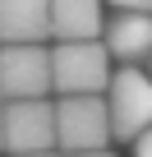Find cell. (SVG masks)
<instances>
[{
    "mask_svg": "<svg viewBox=\"0 0 152 157\" xmlns=\"http://www.w3.org/2000/svg\"><path fill=\"white\" fill-rule=\"evenodd\" d=\"M111 74L115 65L102 42H55L51 46V93L60 97H102Z\"/></svg>",
    "mask_w": 152,
    "mask_h": 157,
    "instance_id": "obj_1",
    "label": "cell"
},
{
    "mask_svg": "<svg viewBox=\"0 0 152 157\" xmlns=\"http://www.w3.org/2000/svg\"><path fill=\"white\" fill-rule=\"evenodd\" d=\"M111 111L106 97H60L55 102V152L79 157V152H106L111 148Z\"/></svg>",
    "mask_w": 152,
    "mask_h": 157,
    "instance_id": "obj_2",
    "label": "cell"
},
{
    "mask_svg": "<svg viewBox=\"0 0 152 157\" xmlns=\"http://www.w3.org/2000/svg\"><path fill=\"white\" fill-rule=\"evenodd\" d=\"M106 111H111V134L115 139H138L152 129V74L143 65H115L111 83H106Z\"/></svg>",
    "mask_w": 152,
    "mask_h": 157,
    "instance_id": "obj_3",
    "label": "cell"
},
{
    "mask_svg": "<svg viewBox=\"0 0 152 157\" xmlns=\"http://www.w3.org/2000/svg\"><path fill=\"white\" fill-rule=\"evenodd\" d=\"M51 93V46H0V97L37 102Z\"/></svg>",
    "mask_w": 152,
    "mask_h": 157,
    "instance_id": "obj_4",
    "label": "cell"
},
{
    "mask_svg": "<svg viewBox=\"0 0 152 157\" xmlns=\"http://www.w3.org/2000/svg\"><path fill=\"white\" fill-rule=\"evenodd\" d=\"M5 152L28 157V152H55V102H5Z\"/></svg>",
    "mask_w": 152,
    "mask_h": 157,
    "instance_id": "obj_5",
    "label": "cell"
},
{
    "mask_svg": "<svg viewBox=\"0 0 152 157\" xmlns=\"http://www.w3.org/2000/svg\"><path fill=\"white\" fill-rule=\"evenodd\" d=\"M102 46H106L111 65H147L152 60V14L115 10L102 23Z\"/></svg>",
    "mask_w": 152,
    "mask_h": 157,
    "instance_id": "obj_6",
    "label": "cell"
},
{
    "mask_svg": "<svg viewBox=\"0 0 152 157\" xmlns=\"http://www.w3.org/2000/svg\"><path fill=\"white\" fill-rule=\"evenodd\" d=\"M51 0H0V46H46Z\"/></svg>",
    "mask_w": 152,
    "mask_h": 157,
    "instance_id": "obj_7",
    "label": "cell"
},
{
    "mask_svg": "<svg viewBox=\"0 0 152 157\" xmlns=\"http://www.w3.org/2000/svg\"><path fill=\"white\" fill-rule=\"evenodd\" d=\"M102 0H51V42H102Z\"/></svg>",
    "mask_w": 152,
    "mask_h": 157,
    "instance_id": "obj_8",
    "label": "cell"
},
{
    "mask_svg": "<svg viewBox=\"0 0 152 157\" xmlns=\"http://www.w3.org/2000/svg\"><path fill=\"white\" fill-rule=\"evenodd\" d=\"M115 10H129V14H152V0H106Z\"/></svg>",
    "mask_w": 152,
    "mask_h": 157,
    "instance_id": "obj_9",
    "label": "cell"
},
{
    "mask_svg": "<svg viewBox=\"0 0 152 157\" xmlns=\"http://www.w3.org/2000/svg\"><path fill=\"white\" fill-rule=\"evenodd\" d=\"M134 157H152V129H143L134 139Z\"/></svg>",
    "mask_w": 152,
    "mask_h": 157,
    "instance_id": "obj_10",
    "label": "cell"
},
{
    "mask_svg": "<svg viewBox=\"0 0 152 157\" xmlns=\"http://www.w3.org/2000/svg\"><path fill=\"white\" fill-rule=\"evenodd\" d=\"M79 157H115V152H111V148H106V152H79Z\"/></svg>",
    "mask_w": 152,
    "mask_h": 157,
    "instance_id": "obj_11",
    "label": "cell"
},
{
    "mask_svg": "<svg viewBox=\"0 0 152 157\" xmlns=\"http://www.w3.org/2000/svg\"><path fill=\"white\" fill-rule=\"evenodd\" d=\"M0 152H5V116H0Z\"/></svg>",
    "mask_w": 152,
    "mask_h": 157,
    "instance_id": "obj_12",
    "label": "cell"
},
{
    "mask_svg": "<svg viewBox=\"0 0 152 157\" xmlns=\"http://www.w3.org/2000/svg\"><path fill=\"white\" fill-rule=\"evenodd\" d=\"M28 157H60V152H28Z\"/></svg>",
    "mask_w": 152,
    "mask_h": 157,
    "instance_id": "obj_13",
    "label": "cell"
},
{
    "mask_svg": "<svg viewBox=\"0 0 152 157\" xmlns=\"http://www.w3.org/2000/svg\"><path fill=\"white\" fill-rule=\"evenodd\" d=\"M147 74H152V60H147Z\"/></svg>",
    "mask_w": 152,
    "mask_h": 157,
    "instance_id": "obj_14",
    "label": "cell"
}]
</instances>
